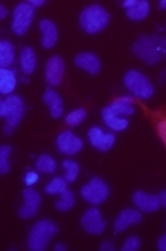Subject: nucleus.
Segmentation results:
<instances>
[{
    "mask_svg": "<svg viewBox=\"0 0 166 251\" xmlns=\"http://www.w3.org/2000/svg\"><path fill=\"white\" fill-rule=\"evenodd\" d=\"M109 12L99 4H94V5H89L81 11L80 14V26L81 30L85 31L89 35H95V33H100V31L109 25Z\"/></svg>",
    "mask_w": 166,
    "mask_h": 251,
    "instance_id": "obj_1",
    "label": "nucleus"
},
{
    "mask_svg": "<svg viewBox=\"0 0 166 251\" xmlns=\"http://www.w3.org/2000/svg\"><path fill=\"white\" fill-rule=\"evenodd\" d=\"M0 116L5 120V126H4V133L5 135H11L16 130L18 123L23 120L24 116V102L19 96H9L7 99L2 100L0 104Z\"/></svg>",
    "mask_w": 166,
    "mask_h": 251,
    "instance_id": "obj_2",
    "label": "nucleus"
},
{
    "mask_svg": "<svg viewBox=\"0 0 166 251\" xmlns=\"http://www.w3.org/2000/svg\"><path fill=\"white\" fill-rule=\"evenodd\" d=\"M55 234V224L48 218L45 220L37 222L33 227H31L30 234H28V250L31 251H44L48 246L50 239Z\"/></svg>",
    "mask_w": 166,
    "mask_h": 251,
    "instance_id": "obj_3",
    "label": "nucleus"
},
{
    "mask_svg": "<svg viewBox=\"0 0 166 251\" xmlns=\"http://www.w3.org/2000/svg\"><path fill=\"white\" fill-rule=\"evenodd\" d=\"M125 87L128 89V92L133 97H139V99H151L154 96V85L152 81L149 80L145 75H142L141 71L130 70L125 73Z\"/></svg>",
    "mask_w": 166,
    "mask_h": 251,
    "instance_id": "obj_4",
    "label": "nucleus"
},
{
    "mask_svg": "<svg viewBox=\"0 0 166 251\" xmlns=\"http://www.w3.org/2000/svg\"><path fill=\"white\" fill-rule=\"evenodd\" d=\"M132 52L141 57L145 64H158L163 59L161 50L158 49L154 42V37H149V35H141L135 42L132 44Z\"/></svg>",
    "mask_w": 166,
    "mask_h": 251,
    "instance_id": "obj_5",
    "label": "nucleus"
},
{
    "mask_svg": "<svg viewBox=\"0 0 166 251\" xmlns=\"http://www.w3.org/2000/svg\"><path fill=\"white\" fill-rule=\"evenodd\" d=\"M35 19V7L30 2H19L12 11V31L14 35H24Z\"/></svg>",
    "mask_w": 166,
    "mask_h": 251,
    "instance_id": "obj_6",
    "label": "nucleus"
},
{
    "mask_svg": "<svg viewBox=\"0 0 166 251\" xmlns=\"http://www.w3.org/2000/svg\"><path fill=\"white\" fill-rule=\"evenodd\" d=\"M81 198L87 201V203L94 204H102L104 201L109 196V187L102 178H92L90 182H87L83 187H81Z\"/></svg>",
    "mask_w": 166,
    "mask_h": 251,
    "instance_id": "obj_7",
    "label": "nucleus"
},
{
    "mask_svg": "<svg viewBox=\"0 0 166 251\" xmlns=\"http://www.w3.org/2000/svg\"><path fill=\"white\" fill-rule=\"evenodd\" d=\"M40 203H42L40 192L31 187H26L24 191H23V206L18 210V215L21 218H26V220H28V218H33L35 215L38 213Z\"/></svg>",
    "mask_w": 166,
    "mask_h": 251,
    "instance_id": "obj_8",
    "label": "nucleus"
},
{
    "mask_svg": "<svg viewBox=\"0 0 166 251\" xmlns=\"http://www.w3.org/2000/svg\"><path fill=\"white\" fill-rule=\"evenodd\" d=\"M81 227H83V230H87L89 234H94V236L102 234L106 230V220H104L100 210H97L95 206L89 208L81 217Z\"/></svg>",
    "mask_w": 166,
    "mask_h": 251,
    "instance_id": "obj_9",
    "label": "nucleus"
},
{
    "mask_svg": "<svg viewBox=\"0 0 166 251\" xmlns=\"http://www.w3.org/2000/svg\"><path fill=\"white\" fill-rule=\"evenodd\" d=\"M55 144H57V149L63 154H70V156L78 154L83 149V141L78 135H74L73 132H70V130L61 132L57 135V139H55Z\"/></svg>",
    "mask_w": 166,
    "mask_h": 251,
    "instance_id": "obj_10",
    "label": "nucleus"
},
{
    "mask_svg": "<svg viewBox=\"0 0 166 251\" xmlns=\"http://www.w3.org/2000/svg\"><path fill=\"white\" fill-rule=\"evenodd\" d=\"M64 78V61L61 55H52L45 64V80L47 85L57 87Z\"/></svg>",
    "mask_w": 166,
    "mask_h": 251,
    "instance_id": "obj_11",
    "label": "nucleus"
},
{
    "mask_svg": "<svg viewBox=\"0 0 166 251\" xmlns=\"http://www.w3.org/2000/svg\"><path fill=\"white\" fill-rule=\"evenodd\" d=\"M133 204L141 211L144 213H154L161 208V201H159V196L158 194H149V192H144V191H137L133 192Z\"/></svg>",
    "mask_w": 166,
    "mask_h": 251,
    "instance_id": "obj_12",
    "label": "nucleus"
},
{
    "mask_svg": "<svg viewBox=\"0 0 166 251\" xmlns=\"http://www.w3.org/2000/svg\"><path fill=\"white\" fill-rule=\"evenodd\" d=\"M89 141H90V144L95 149H99V151H109V149L115 146L116 137L113 132H109V133L102 132L100 126H92V128L89 130Z\"/></svg>",
    "mask_w": 166,
    "mask_h": 251,
    "instance_id": "obj_13",
    "label": "nucleus"
},
{
    "mask_svg": "<svg viewBox=\"0 0 166 251\" xmlns=\"http://www.w3.org/2000/svg\"><path fill=\"white\" fill-rule=\"evenodd\" d=\"M74 64L80 70L87 71L90 75H99L100 73V59L99 55L94 52H80L74 55Z\"/></svg>",
    "mask_w": 166,
    "mask_h": 251,
    "instance_id": "obj_14",
    "label": "nucleus"
},
{
    "mask_svg": "<svg viewBox=\"0 0 166 251\" xmlns=\"http://www.w3.org/2000/svg\"><path fill=\"white\" fill-rule=\"evenodd\" d=\"M141 220H142L141 210L125 208V210L118 215V218H116V222H115V232H123V230H126L128 227L141 224Z\"/></svg>",
    "mask_w": 166,
    "mask_h": 251,
    "instance_id": "obj_15",
    "label": "nucleus"
},
{
    "mask_svg": "<svg viewBox=\"0 0 166 251\" xmlns=\"http://www.w3.org/2000/svg\"><path fill=\"white\" fill-rule=\"evenodd\" d=\"M40 35H42V45L45 49H52L57 40H59V30L54 21L50 19H42L40 21Z\"/></svg>",
    "mask_w": 166,
    "mask_h": 251,
    "instance_id": "obj_16",
    "label": "nucleus"
},
{
    "mask_svg": "<svg viewBox=\"0 0 166 251\" xmlns=\"http://www.w3.org/2000/svg\"><path fill=\"white\" fill-rule=\"evenodd\" d=\"M44 102L48 106V109H50V116L54 120L61 118L64 113V102H63V97L59 96V94L55 92V90L48 89L44 92Z\"/></svg>",
    "mask_w": 166,
    "mask_h": 251,
    "instance_id": "obj_17",
    "label": "nucleus"
},
{
    "mask_svg": "<svg viewBox=\"0 0 166 251\" xmlns=\"http://www.w3.org/2000/svg\"><path fill=\"white\" fill-rule=\"evenodd\" d=\"M102 120H104V123H106V126H109L111 132H121V130L128 128V122H126V118L115 115V113H113L107 106L102 109Z\"/></svg>",
    "mask_w": 166,
    "mask_h": 251,
    "instance_id": "obj_18",
    "label": "nucleus"
},
{
    "mask_svg": "<svg viewBox=\"0 0 166 251\" xmlns=\"http://www.w3.org/2000/svg\"><path fill=\"white\" fill-rule=\"evenodd\" d=\"M107 107H109L115 115L123 116V118H125V116H132L133 113H135V104H133L132 97H119L115 102H111Z\"/></svg>",
    "mask_w": 166,
    "mask_h": 251,
    "instance_id": "obj_19",
    "label": "nucleus"
},
{
    "mask_svg": "<svg viewBox=\"0 0 166 251\" xmlns=\"http://www.w3.org/2000/svg\"><path fill=\"white\" fill-rule=\"evenodd\" d=\"M18 87V76L12 70L9 68H2L0 70V92L4 96H9V94L14 92V89Z\"/></svg>",
    "mask_w": 166,
    "mask_h": 251,
    "instance_id": "obj_20",
    "label": "nucleus"
},
{
    "mask_svg": "<svg viewBox=\"0 0 166 251\" xmlns=\"http://www.w3.org/2000/svg\"><path fill=\"white\" fill-rule=\"evenodd\" d=\"M19 66L24 75H31L37 68V55L31 47H23L19 54Z\"/></svg>",
    "mask_w": 166,
    "mask_h": 251,
    "instance_id": "obj_21",
    "label": "nucleus"
},
{
    "mask_svg": "<svg viewBox=\"0 0 166 251\" xmlns=\"http://www.w3.org/2000/svg\"><path fill=\"white\" fill-rule=\"evenodd\" d=\"M14 45L7 40L0 42V66L2 68H9L11 64H14Z\"/></svg>",
    "mask_w": 166,
    "mask_h": 251,
    "instance_id": "obj_22",
    "label": "nucleus"
},
{
    "mask_svg": "<svg viewBox=\"0 0 166 251\" xmlns=\"http://www.w3.org/2000/svg\"><path fill=\"white\" fill-rule=\"evenodd\" d=\"M149 9H151V5H149L147 0H139L135 7L126 11V18L132 19V21H142L149 16Z\"/></svg>",
    "mask_w": 166,
    "mask_h": 251,
    "instance_id": "obj_23",
    "label": "nucleus"
},
{
    "mask_svg": "<svg viewBox=\"0 0 166 251\" xmlns=\"http://www.w3.org/2000/svg\"><path fill=\"white\" fill-rule=\"evenodd\" d=\"M35 168L42 174H54L55 168H57V163L52 156L48 154H42L37 158V163H35Z\"/></svg>",
    "mask_w": 166,
    "mask_h": 251,
    "instance_id": "obj_24",
    "label": "nucleus"
},
{
    "mask_svg": "<svg viewBox=\"0 0 166 251\" xmlns=\"http://www.w3.org/2000/svg\"><path fill=\"white\" fill-rule=\"evenodd\" d=\"M74 206V192L66 189V191L61 194V198L55 201V210L57 211H70Z\"/></svg>",
    "mask_w": 166,
    "mask_h": 251,
    "instance_id": "obj_25",
    "label": "nucleus"
},
{
    "mask_svg": "<svg viewBox=\"0 0 166 251\" xmlns=\"http://www.w3.org/2000/svg\"><path fill=\"white\" fill-rule=\"evenodd\" d=\"M66 189H68V180L64 177L63 178L55 177L54 180H50L47 185H45V192H47V194H52V196H55V194H63Z\"/></svg>",
    "mask_w": 166,
    "mask_h": 251,
    "instance_id": "obj_26",
    "label": "nucleus"
},
{
    "mask_svg": "<svg viewBox=\"0 0 166 251\" xmlns=\"http://www.w3.org/2000/svg\"><path fill=\"white\" fill-rule=\"evenodd\" d=\"M64 166V178L68 182H74L78 178V174H80V165L73 159H64L63 161Z\"/></svg>",
    "mask_w": 166,
    "mask_h": 251,
    "instance_id": "obj_27",
    "label": "nucleus"
},
{
    "mask_svg": "<svg viewBox=\"0 0 166 251\" xmlns=\"http://www.w3.org/2000/svg\"><path fill=\"white\" fill-rule=\"evenodd\" d=\"M85 118H87V109H83V107H78V109L71 111L70 115L64 118V122H66V125H70V126H78Z\"/></svg>",
    "mask_w": 166,
    "mask_h": 251,
    "instance_id": "obj_28",
    "label": "nucleus"
},
{
    "mask_svg": "<svg viewBox=\"0 0 166 251\" xmlns=\"http://www.w3.org/2000/svg\"><path fill=\"white\" fill-rule=\"evenodd\" d=\"M11 152H12L11 146H2V148H0V174L2 175H5L11 170V163H9Z\"/></svg>",
    "mask_w": 166,
    "mask_h": 251,
    "instance_id": "obj_29",
    "label": "nucleus"
},
{
    "mask_svg": "<svg viewBox=\"0 0 166 251\" xmlns=\"http://www.w3.org/2000/svg\"><path fill=\"white\" fill-rule=\"evenodd\" d=\"M141 248V239L137 236H130L128 239L123 243V251H137Z\"/></svg>",
    "mask_w": 166,
    "mask_h": 251,
    "instance_id": "obj_30",
    "label": "nucleus"
},
{
    "mask_svg": "<svg viewBox=\"0 0 166 251\" xmlns=\"http://www.w3.org/2000/svg\"><path fill=\"white\" fill-rule=\"evenodd\" d=\"M156 130H158V135H159V139L163 141V144L166 146V116L156 123Z\"/></svg>",
    "mask_w": 166,
    "mask_h": 251,
    "instance_id": "obj_31",
    "label": "nucleus"
},
{
    "mask_svg": "<svg viewBox=\"0 0 166 251\" xmlns=\"http://www.w3.org/2000/svg\"><path fill=\"white\" fill-rule=\"evenodd\" d=\"M37 182H38V174H37V172H28V174L24 175L26 187H31V185H35Z\"/></svg>",
    "mask_w": 166,
    "mask_h": 251,
    "instance_id": "obj_32",
    "label": "nucleus"
},
{
    "mask_svg": "<svg viewBox=\"0 0 166 251\" xmlns=\"http://www.w3.org/2000/svg\"><path fill=\"white\" fill-rule=\"evenodd\" d=\"M154 42H156V45H158L159 50H161V54L165 55L166 54V37H158V35H156Z\"/></svg>",
    "mask_w": 166,
    "mask_h": 251,
    "instance_id": "obj_33",
    "label": "nucleus"
},
{
    "mask_svg": "<svg viewBox=\"0 0 166 251\" xmlns=\"http://www.w3.org/2000/svg\"><path fill=\"white\" fill-rule=\"evenodd\" d=\"M100 251H115V244L111 243V241H104L100 244Z\"/></svg>",
    "mask_w": 166,
    "mask_h": 251,
    "instance_id": "obj_34",
    "label": "nucleus"
},
{
    "mask_svg": "<svg viewBox=\"0 0 166 251\" xmlns=\"http://www.w3.org/2000/svg\"><path fill=\"white\" fill-rule=\"evenodd\" d=\"M137 2H139V0H125V2H121V5L126 9V11H130L132 7H135Z\"/></svg>",
    "mask_w": 166,
    "mask_h": 251,
    "instance_id": "obj_35",
    "label": "nucleus"
},
{
    "mask_svg": "<svg viewBox=\"0 0 166 251\" xmlns=\"http://www.w3.org/2000/svg\"><path fill=\"white\" fill-rule=\"evenodd\" d=\"M158 250L159 251H166V234L163 237H159V241H158Z\"/></svg>",
    "mask_w": 166,
    "mask_h": 251,
    "instance_id": "obj_36",
    "label": "nucleus"
},
{
    "mask_svg": "<svg viewBox=\"0 0 166 251\" xmlns=\"http://www.w3.org/2000/svg\"><path fill=\"white\" fill-rule=\"evenodd\" d=\"M158 196H159V201H161V206L166 208V191H161Z\"/></svg>",
    "mask_w": 166,
    "mask_h": 251,
    "instance_id": "obj_37",
    "label": "nucleus"
},
{
    "mask_svg": "<svg viewBox=\"0 0 166 251\" xmlns=\"http://www.w3.org/2000/svg\"><path fill=\"white\" fill-rule=\"evenodd\" d=\"M30 4L33 5V7H42V5L45 4V0H30Z\"/></svg>",
    "mask_w": 166,
    "mask_h": 251,
    "instance_id": "obj_38",
    "label": "nucleus"
},
{
    "mask_svg": "<svg viewBox=\"0 0 166 251\" xmlns=\"http://www.w3.org/2000/svg\"><path fill=\"white\" fill-rule=\"evenodd\" d=\"M7 16V7L5 5H0V19H4Z\"/></svg>",
    "mask_w": 166,
    "mask_h": 251,
    "instance_id": "obj_39",
    "label": "nucleus"
},
{
    "mask_svg": "<svg viewBox=\"0 0 166 251\" xmlns=\"http://www.w3.org/2000/svg\"><path fill=\"white\" fill-rule=\"evenodd\" d=\"M68 250V248H66V244H55V246H54V251H66Z\"/></svg>",
    "mask_w": 166,
    "mask_h": 251,
    "instance_id": "obj_40",
    "label": "nucleus"
},
{
    "mask_svg": "<svg viewBox=\"0 0 166 251\" xmlns=\"http://www.w3.org/2000/svg\"><path fill=\"white\" fill-rule=\"evenodd\" d=\"M159 7H161V9H166V0H161V2H159Z\"/></svg>",
    "mask_w": 166,
    "mask_h": 251,
    "instance_id": "obj_41",
    "label": "nucleus"
},
{
    "mask_svg": "<svg viewBox=\"0 0 166 251\" xmlns=\"http://www.w3.org/2000/svg\"><path fill=\"white\" fill-rule=\"evenodd\" d=\"M161 80H163V81H166V70L161 73Z\"/></svg>",
    "mask_w": 166,
    "mask_h": 251,
    "instance_id": "obj_42",
    "label": "nucleus"
}]
</instances>
